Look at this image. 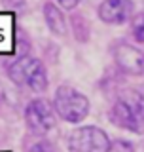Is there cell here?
Masks as SVG:
<instances>
[{"instance_id": "cell-1", "label": "cell", "mask_w": 144, "mask_h": 152, "mask_svg": "<svg viewBox=\"0 0 144 152\" xmlns=\"http://www.w3.org/2000/svg\"><path fill=\"white\" fill-rule=\"evenodd\" d=\"M108 118L118 129L144 135V97L135 89L123 91L112 103Z\"/></svg>"}, {"instance_id": "cell-2", "label": "cell", "mask_w": 144, "mask_h": 152, "mask_svg": "<svg viewBox=\"0 0 144 152\" xmlns=\"http://www.w3.org/2000/svg\"><path fill=\"white\" fill-rule=\"evenodd\" d=\"M8 78L19 88H27L34 93H42L49 86L47 70L40 59L32 55H19L6 69Z\"/></svg>"}, {"instance_id": "cell-3", "label": "cell", "mask_w": 144, "mask_h": 152, "mask_svg": "<svg viewBox=\"0 0 144 152\" xmlns=\"http://www.w3.org/2000/svg\"><path fill=\"white\" fill-rule=\"evenodd\" d=\"M51 107L57 116L66 124H80L87 118L91 104L87 95L81 93L80 89L72 88V86H59L55 89Z\"/></svg>"}, {"instance_id": "cell-4", "label": "cell", "mask_w": 144, "mask_h": 152, "mask_svg": "<svg viewBox=\"0 0 144 152\" xmlns=\"http://www.w3.org/2000/svg\"><path fill=\"white\" fill-rule=\"evenodd\" d=\"M112 139L99 126H80L68 137L70 152H110Z\"/></svg>"}, {"instance_id": "cell-5", "label": "cell", "mask_w": 144, "mask_h": 152, "mask_svg": "<svg viewBox=\"0 0 144 152\" xmlns=\"http://www.w3.org/2000/svg\"><path fill=\"white\" fill-rule=\"evenodd\" d=\"M55 110L46 99H32L25 107V124L34 135H46L55 127Z\"/></svg>"}, {"instance_id": "cell-6", "label": "cell", "mask_w": 144, "mask_h": 152, "mask_svg": "<svg viewBox=\"0 0 144 152\" xmlns=\"http://www.w3.org/2000/svg\"><path fill=\"white\" fill-rule=\"evenodd\" d=\"M112 57L123 72L133 76H144V51L125 40H116L112 44Z\"/></svg>"}, {"instance_id": "cell-7", "label": "cell", "mask_w": 144, "mask_h": 152, "mask_svg": "<svg viewBox=\"0 0 144 152\" xmlns=\"http://www.w3.org/2000/svg\"><path fill=\"white\" fill-rule=\"evenodd\" d=\"M135 13V4L129 0H104L99 4L97 15L106 25H123Z\"/></svg>"}, {"instance_id": "cell-8", "label": "cell", "mask_w": 144, "mask_h": 152, "mask_svg": "<svg viewBox=\"0 0 144 152\" xmlns=\"http://www.w3.org/2000/svg\"><path fill=\"white\" fill-rule=\"evenodd\" d=\"M44 19H46L47 28H49L55 36H65V32H66V17H65L63 10L57 6L55 2H46L44 4Z\"/></svg>"}, {"instance_id": "cell-9", "label": "cell", "mask_w": 144, "mask_h": 152, "mask_svg": "<svg viewBox=\"0 0 144 152\" xmlns=\"http://www.w3.org/2000/svg\"><path fill=\"white\" fill-rule=\"evenodd\" d=\"M72 28H74L76 40H80V42L89 40V25H87V21H85L84 15H78V13L72 15Z\"/></svg>"}, {"instance_id": "cell-10", "label": "cell", "mask_w": 144, "mask_h": 152, "mask_svg": "<svg viewBox=\"0 0 144 152\" xmlns=\"http://www.w3.org/2000/svg\"><path fill=\"white\" fill-rule=\"evenodd\" d=\"M131 34L138 44H144V12L133 15V19H131Z\"/></svg>"}, {"instance_id": "cell-11", "label": "cell", "mask_w": 144, "mask_h": 152, "mask_svg": "<svg viewBox=\"0 0 144 152\" xmlns=\"http://www.w3.org/2000/svg\"><path fill=\"white\" fill-rule=\"evenodd\" d=\"M110 152H135V145L127 139H114L110 142Z\"/></svg>"}, {"instance_id": "cell-12", "label": "cell", "mask_w": 144, "mask_h": 152, "mask_svg": "<svg viewBox=\"0 0 144 152\" xmlns=\"http://www.w3.org/2000/svg\"><path fill=\"white\" fill-rule=\"evenodd\" d=\"M31 152H55V146L47 141H40L31 148Z\"/></svg>"}, {"instance_id": "cell-13", "label": "cell", "mask_w": 144, "mask_h": 152, "mask_svg": "<svg viewBox=\"0 0 144 152\" xmlns=\"http://www.w3.org/2000/svg\"><path fill=\"white\" fill-rule=\"evenodd\" d=\"M59 8H65V10H72V8H76L80 2H55Z\"/></svg>"}]
</instances>
